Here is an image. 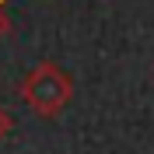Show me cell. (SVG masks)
I'll return each instance as SVG.
<instances>
[{
  "label": "cell",
  "mask_w": 154,
  "mask_h": 154,
  "mask_svg": "<svg viewBox=\"0 0 154 154\" xmlns=\"http://www.w3.org/2000/svg\"><path fill=\"white\" fill-rule=\"evenodd\" d=\"M7 133H11V116L0 109V137H7Z\"/></svg>",
  "instance_id": "cell-2"
},
{
  "label": "cell",
  "mask_w": 154,
  "mask_h": 154,
  "mask_svg": "<svg viewBox=\"0 0 154 154\" xmlns=\"http://www.w3.org/2000/svg\"><path fill=\"white\" fill-rule=\"evenodd\" d=\"M21 98L32 105V112L42 116V119H53L60 116L63 109L70 105V98H74V81L63 67L56 63H38L25 81H21Z\"/></svg>",
  "instance_id": "cell-1"
},
{
  "label": "cell",
  "mask_w": 154,
  "mask_h": 154,
  "mask_svg": "<svg viewBox=\"0 0 154 154\" xmlns=\"http://www.w3.org/2000/svg\"><path fill=\"white\" fill-rule=\"evenodd\" d=\"M0 4H4V0H0Z\"/></svg>",
  "instance_id": "cell-4"
},
{
  "label": "cell",
  "mask_w": 154,
  "mask_h": 154,
  "mask_svg": "<svg viewBox=\"0 0 154 154\" xmlns=\"http://www.w3.org/2000/svg\"><path fill=\"white\" fill-rule=\"evenodd\" d=\"M4 32H7V18H4V14H0V35H4Z\"/></svg>",
  "instance_id": "cell-3"
}]
</instances>
